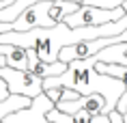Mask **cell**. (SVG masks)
Returning a JSON list of instances; mask_svg holds the SVG:
<instances>
[{"mask_svg": "<svg viewBox=\"0 0 127 123\" xmlns=\"http://www.w3.org/2000/svg\"><path fill=\"white\" fill-rule=\"evenodd\" d=\"M125 0H84L82 4H88V7H101V9H119L123 7Z\"/></svg>", "mask_w": 127, "mask_h": 123, "instance_id": "obj_8", "label": "cell"}, {"mask_svg": "<svg viewBox=\"0 0 127 123\" xmlns=\"http://www.w3.org/2000/svg\"><path fill=\"white\" fill-rule=\"evenodd\" d=\"M52 86H63V89H75L82 95H99L106 97L108 104V115L116 110L121 97L125 93V80L114 78V76L101 74L97 69V58L88 56V58H78V61L69 63L65 74L54 76L43 80V89H52Z\"/></svg>", "mask_w": 127, "mask_h": 123, "instance_id": "obj_1", "label": "cell"}, {"mask_svg": "<svg viewBox=\"0 0 127 123\" xmlns=\"http://www.w3.org/2000/svg\"><path fill=\"white\" fill-rule=\"evenodd\" d=\"M110 123H125V119H123V112H119V110H112V112H110Z\"/></svg>", "mask_w": 127, "mask_h": 123, "instance_id": "obj_11", "label": "cell"}, {"mask_svg": "<svg viewBox=\"0 0 127 123\" xmlns=\"http://www.w3.org/2000/svg\"><path fill=\"white\" fill-rule=\"evenodd\" d=\"M0 123H4V121H0Z\"/></svg>", "mask_w": 127, "mask_h": 123, "instance_id": "obj_16", "label": "cell"}, {"mask_svg": "<svg viewBox=\"0 0 127 123\" xmlns=\"http://www.w3.org/2000/svg\"><path fill=\"white\" fill-rule=\"evenodd\" d=\"M47 119L54 123H110V115H95V112H86V110H80V112H63L54 106L50 112H47Z\"/></svg>", "mask_w": 127, "mask_h": 123, "instance_id": "obj_6", "label": "cell"}, {"mask_svg": "<svg viewBox=\"0 0 127 123\" xmlns=\"http://www.w3.org/2000/svg\"><path fill=\"white\" fill-rule=\"evenodd\" d=\"M15 0H0V9H4V7H11Z\"/></svg>", "mask_w": 127, "mask_h": 123, "instance_id": "obj_12", "label": "cell"}, {"mask_svg": "<svg viewBox=\"0 0 127 123\" xmlns=\"http://www.w3.org/2000/svg\"><path fill=\"white\" fill-rule=\"evenodd\" d=\"M28 50V71L34 76H39V78H43V80H47V78H54V76H60L67 71V63L63 61H56V63H45L43 58H39V54H37V50L32 48H26Z\"/></svg>", "mask_w": 127, "mask_h": 123, "instance_id": "obj_5", "label": "cell"}, {"mask_svg": "<svg viewBox=\"0 0 127 123\" xmlns=\"http://www.w3.org/2000/svg\"><path fill=\"white\" fill-rule=\"evenodd\" d=\"M125 13V9H101V7H88V4H80L78 11H73L71 15L65 17V24H69L71 28L80 26H99V24H108V22L121 20Z\"/></svg>", "mask_w": 127, "mask_h": 123, "instance_id": "obj_3", "label": "cell"}, {"mask_svg": "<svg viewBox=\"0 0 127 123\" xmlns=\"http://www.w3.org/2000/svg\"><path fill=\"white\" fill-rule=\"evenodd\" d=\"M123 119H125V123H127V112H125V115H123Z\"/></svg>", "mask_w": 127, "mask_h": 123, "instance_id": "obj_15", "label": "cell"}, {"mask_svg": "<svg viewBox=\"0 0 127 123\" xmlns=\"http://www.w3.org/2000/svg\"><path fill=\"white\" fill-rule=\"evenodd\" d=\"M69 2H78V4H82V2H84V0H69Z\"/></svg>", "mask_w": 127, "mask_h": 123, "instance_id": "obj_13", "label": "cell"}, {"mask_svg": "<svg viewBox=\"0 0 127 123\" xmlns=\"http://www.w3.org/2000/svg\"><path fill=\"white\" fill-rule=\"evenodd\" d=\"M123 9H125V13H127V0H125V2H123Z\"/></svg>", "mask_w": 127, "mask_h": 123, "instance_id": "obj_14", "label": "cell"}, {"mask_svg": "<svg viewBox=\"0 0 127 123\" xmlns=\"http://www.w3.org/2000/svg\"><path fill=\"white\" fill-rule=\"evenodd\" d=\"M56 108L63 110V112H80V110H86V112H95V115H108V104L106 97L99 95V93H93V95H80L78 99H60L56 104Z\"/></svg>", "mask_w": 127, "mask_h": 123, "instance_id": "obj_4", "label": "cell"}, {"mask_svg": "<svg viewBox=\"0 0 127 123\" xmlns=\"http://www.w3.org/2000/svg\"><path fill=\"white\" fill-rule=\"evenodd\" d=\"M0 78L7 80L9 91L11 93H17V95H26L30 99H34L41 93H45V89H43V78L30 74V71L13 69V67H9V65H0Z\"/></svg>", "mask_w": 127, "mask_h": 123, "instance_id": "obj_2", "label": "cell"}, {"mask_svg": "<svg viewBox=\"0 0 127 123\" xmlns=\"http://www.w3.org/2000/svg\"><path fill=\"white\" fill-rule=\"evenodd\" d=\"M45 93H47V97H50L54 104H58L60 97H63V93H65V89H63V86H52V89H45Z\"/></svg>", "mask_w": 127, "mask_h": 123, "instance_id": "obj_9", "label": "cell"}, {"mask_svg": "<svg viewBox=\"0 0 127 123\" xmlns=\"http://www.w3.org/2000/svg\"><path fill=\"white\" fill-rule=\"evenodd\" d=\"M116 110H119V112H123V115L127 112V78H125V93H123V97H121V102H119V106H116Z\"/></svg>", "mask_w": 127, "mask_h": 123, "instance_id": "obj_10", "label": "cell"}, {"mask_svg": "<svg viewBox=\"0 0 127 123\" xmlns=\"http://www.w3.org/2000/svg\"><path fill=\"white\" fill-rule=\"evenodd\" d=\"M78 9H80L78 2H69V0H54L52 7H50V17H52L56 24H60V22H65L67 15H71L73 11H78Z\"/></svg>", "mask_w": 127, "mask_h": 123, "instance_id": "obj_7", "label": "cell"}]
</instances>
